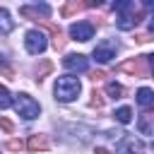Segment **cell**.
I'll use <instances>...</instances> for the list:
<instances>
[{
    "label": "cell",
    "instance_id": "obj_1",
    "mask_svg": "<svg viewBox=\"0 0 154 154\" xmlns=\"http://www.w3.org/2000/svg\"><path fill=\"white\" fill-rule=\"evenodd\" d=\"M79 89H82V84H79L77 77L63 75V77H58V82H55V87H53V94H55L58 101H72V99H77Z\"/></svg>",
    "mask_w": 154,
    "mask_h": 154
},
{
    "label": "cell",
    "instance_id": "obj_2",
    "mask_svg": "<svg viewBox=\"0 0 154 154\" xmlns=\"http://www.w3.org/2000/svg\"><path fill=\"white\" fill-rule=\"evenodd\" d=\"M14 111H17V116H22V118H26V120H34V118H38V113H41V106L29 96V94H17L14 96Z\"/></svg>",
    "mask_w": 154,
    "mask_h": 154
},
{
    "label": "cell",
    "instance_id": "obj_3",
    "mask_svg": "<svg viewBox=\"0 0 154 154\" xmlns=\"http://www.w3.org/2000/svg\"><path fill=\"white\" fill-rule=\"evenodd\" d=\"M24 46H26V51H29L31 55H38V53H43V51H46L48 41H46V36H43L38 29H31V31H26Z\"/></svg>",
    "mask_w": 154,
    "mask_h": 154
},
{
    "label": "cell",
    "instance_id": "obj_4",
    "mask_svg": "<svg viewBox=\"0 0 154 154\" xmlns=\"http://www.w3.org/2000/svg\"><path fill=\"white\" fill-rule=\"evenodd\" d=\"M116 51H118V46L111 41V38H103L101 43H96V48H94V60L96 63H108V60H113L116 58Z\"/></svg>",
    "mask_w": 154,
    "mask_h": 154
},
{
    "label": "cell",
    "instance_id": "obj_5",
    "mask_svg": "<svg viewBox=\"0 0 154 154\" xmlns=\"http://www.w3.org/2000/svg\"><path fill=\"white\" fill-rule=\"evenodd\" d=\"M70 36H72L75 41H89V38L94 36V26H91L89 22H75V24L70 26Z\"/></svg>",
    "mask_w": 154,
    "mask_h": 154
},
{
    "label": "cell",
    "instance_id": "obj_6",
    "mask_svg": "<svg viewBox=\"0 0 154 154\" xmlns=\"http://www.w3.org/2000/svg\"><path fill=\"white\" fill-rule=\"evenodd\" d=\"M118 154H142V142L135 140V137H123L116 147Z\"/></svg>",
    "mask_w": 154,
    "mask_h": 154
},
{
    "label": "cell",
    "instance_id": "obj_7",
    "mask_svg": "<svg viewBox=\"0 0 154 154\" xmlns=\"http://www.w3.org/2000/svg\"><path fill=\"white\" fill-rule=\"evenodd\" d=\"M63 65H65L67 70H72V72H84V70L89 67V60H87L82 53H77V55L72 53V55H67V58L63 60Z\"/></svg>",
    "mask_w": 154,
    "mask_h": 154
},
{
    "label": "cell",
    "instance_id": "obj_8",
    "mask_svg": "<svg viewBox=\"0 0 154 154\" xmlns=\"http://www.w3.org/2000/svg\"><path fill=\"white\" fill-rule=\"evenodd\" d=\"M19 14H22V17H38V14H41V17H48V14H51V7H48V5H34V7H31V5H24V7L19 10Z\"/></svg>",
    "mask_w": 154,
    "mask_h": 154
},
{
    "label": "cell",
    "instance_id": "obj_9",
    "mask_svg": "<svg viewBox=\"0 0 154 154\" xmlns=\"http://www.w3.org/2000/svg\"><path fill=\"white\" fill-rule=\"evenodd\" d=\"M137 103L142 106V108H152L154 106V91L149 89V87H142V89H137Z\"/></svg>",
    "mask_w": 154,
    "mask_h": 154
},
{
    "label": "cell",
    "instance_id": "obj_10",
    "mask_svg": "<svg viewBox=\"0 0 154 154\" xmlns=\"http://www.w3.org/2000/svg\"><path fill=\"white\" fill-rule=\"evenodd\" d=\"M116 24H118V29H135L140 24V17L137 14H120Z\"/></svg>",
    "mask_w": 154,
    "mask_h": 154
},
{
    "label": "cell",
    "instance_id": "obj_11",
    "mask_svg": "<svg viewBox=\"0 0 154 154\" xmlns=\"http://www.w3.org/2000/svg\"><path fill=\"white\" fill-rule=\"evenodd\" d=\"M142 60L144 58H135V60H128V63H123V70L125 72H130V75H144V67H142Z\"/></svg>",
    "mask_w": 154,
    "mask_h": 154
},
{
    "label": "cell",
    "instance_id": "obj_12",
    "mask_svg": "<svg viewBox=\"0 0 154 154\" xmlns=\"http://www.w3.org/2000/svg\"><path fill=\"white\" fill-rule=\"evenodd\" d=\"M14 29V22L10 19V12L5 7H0V34H10Z\"/></svg>",
    "mask_w": 154,
    "mask_h": 154
},
{
    "label": "cell",
    "instance_id": "obj_13",
    "mask_svg": "<svg viewBox=\"0 0 154 154\" xmlns=\"http://www.w3.org/2000/svg\"><path fill=\"white\" fill-rule=\"evenodd\" d=\"M26 147H29L31 152H38V149H48V142H46V137H41V135H31L29 142H26Z\"/></svg>",
    "mask_w": 154,
    "mask_h": 154
},
{
    "label": "cell",
    "instance_id": "obj_14",
    "mask_svg": "<svg viewBox=\"0 0 154 154\" xmlns=\"http://www.w3.org/2000/svg\"><path fill=\"white\" fill-rule=\"evenodd\" d=\"M113 118H116L118 123H123V125H125V123H130V120H132V111H130L128 106H120V108L113 113Z\"/></svg>",
    "mask_w": 154,
    "mask_h": 154
},
{
    "label": "cell",
    "instance_id": "obj_15",
    "mask_svg": "<svg viewBox=\"0 0 154 154\" xmlns=\"http://www.w3.org/2000/svg\"><path fill=\"white\" fill-rule=\"evenodd\" d=\"M106 94H108L111 99H120V96H123V87H120L118 82H108V84H106Z\"/></svg>",
    "mask_w": 154,
    "mask_h": 154
},
{
    "label": "cell",
    "instance_id": "obj_16",
    "mask_svg": "<svg viewBox=\"0 0 154 154\" xmlns=\"http://www.w3.org/2000/svg\"><path fill=\"white\" fill-rule=\"evenodd\" d=\"M7 106H12V94H10V89H7V87H2V84H0V111H2V108H7Z\"/></svg>",
    "mask_w": 154,
    "mask_h": 154
},
{
    "label": "cell",
    "instance_id": "obj_17",
    "mask_svg": "<svg viewBox=\"0 0 154 154\" xmlns=\"http://www.w3.org/2000/svg\"><path fill=\"white\" fill-rule=\"evenodd\" d=\"M113 10L116 12H128V10H135V2L132 0H118V2H113Z\"/></svg>",
    "mask_w": 154,
    "mask_h": 154
},
{
    "label": "cell",
    "instance_id": "obj_18",
    "mask_svg": "<svg viewBox=\"0 0 154 154\" xmlns=\"http://www.w3.org/2000/svg\"><path fill=\"white\" fill-rule=\"evenodd\" d=\"M140 130H142V135H152V123H149V116H140Z\"/></svg>",
    "mask_w": 154,
    "mask_h": 154
},
{
    "label": "cell",
    "instance_id": "obj_19",
    "mask_svg": "<svg viewBox=\"0 0 154 154\" xmlns=\"http://www.w3.org/2000/svg\"><path fill=\"white\" fill-rule=\"evenodd\" d=\"M79 7H82L79 2H67V5L63 7V14H70V12H75V10H79Z\"/></svg>",
    "mask_w": 154,
    "mask_h": 154
},
{
    "label": "cell",
    "instance_id": "obj_20",
    "mask_svg": "<svg viewBox=\"0 0 154 154\" xmlns=\"http://www.w3.org/2000/svg\"><path fill=\"white\" fill-rule=\"evenodd\" d=\"M91 106H94V108H101V106H103V99H101V94H96V91L91 94Z\"/></svg>",
    "mask_w": 154,
    "mask_h": 154
},
{
    "label": "cell",
    "instance_id": "obj_21",
    "mask_svg": "<svg viewBox=\"0 0 154 154\" xmlns=\"http://www.w3.org/2000/svg\"><path fill=\"white\" fill-rule=\"evenodd\" d=\"M0 128H2L5 132H12V130H14V128H12V123H10L7 118H0Z\"/></svg>",
    "mask_w": 154,
    "mask_h": 154
},
{
    "label": "cell",
    "instance_id": "obj_22",
    "mask_svg": "<svg viewBox=\"0 0 154 154\" xmlns=\"http://www.w3.org/2000/svg\"><path fill=\"white\" fill-rule=\"evenodd\" d=\"M0 72H2L5 77H12V75H14V72H12V67H10V65H5L2 60H0Z\"/></svg>",
    "mask_w": 154,
    "mask_h": 154
},
{
    "label": "cell",
    "instance_id": "obj_23",
    "mask_svg": "<svg viewBox=\"0 0 154 154\" xmlns=\"http://www.w3.org/2000/svg\"><path fill=\"white\" fill-rule=\"evenodd\" d=\"M48 70H51V63H48V60H46V63H43V65H41V70H38V79H41V77H43V75H46V72H48Z\"/></svg>",
    "mask_w": 154,
    "mask_h": 154
},
{
    "label": "cell",
    "instance_id": "obj_24",
    "mask_svg": "<svg viewBox=\"0 0 154 154\" xmlns=\"http://www.w3.org/2000/svg\"><path fill=\"white\" fill-rule=\"evenodd\" d=\"M7 147H10V149H14V152H17V149H22V147H24V144H22V142H19V140H12V142H10V144H7Z\"/></svg>",
    "mask_w": 154,
    "mask_h": 154
},
{
    "label": "cell",
    "instance_id": "obj_25",
    "mask_svg": "<svg viewBox=\"0 0 154 154\" xmlns=\"http://www.w3.org/2000/svg\"><path fill=\"white\" fill-rule=\"evenodd\" d=\"M144 7H147V10H152V12H154V0H144Z\"/></svg>",
    "mask_w": 154,
    "mask_h": 154
},
{
    "label": "cell",
    "instance_id": "obj_26",
    "mask_svg": "<svg viewBox=\"0 0 154 154\" xmlns=\"http://www.w3.org/2000/svg\"><path fill=\"white\" fill-rule=\"evenodd\" d=\"M94 154H108V149H103V147H96V152Z\"/></svg>",
    "mask_w": 154,
    "mask_h": 154
},
{
    "label": "cell",
    "instance_id": "obj_27",
    "mask_svg": "<svg viewBox=\"0 0 154 154\" xmlns=\"http://www.w3.org/2000/svg\"><path fill=\"white\" fill-rule=\"evenodd\" d=\"M147 60H149V67H152V72H154V55H147Z\"/></svg>",
    "mask_w": 154,
    "mask_h": 154
},
{
    "label": "cell",
    "instance_id": "obj_28",
    "mask_svg": "<svg viewBox=\"0 0 154 154\" xmlns=\"http://www.w3.org/2000/svg\"><path fill=\"white\" fill-rule=\"evenodd\" d=\"M149 31L154 34V17H152V22H149Z\"/></svg>",
    "mask_w": 154,
    "mask_h": 154
},
{
    "label": "cell",
    "instance_id": "obj_29",
    "mask_svg": "<svg viewBox=\"0 0 154 154\" xmlns=\"http://www.w3.org/2000/svg\"><path fill=\"white\" fill-rule=\"evenodd\" d=\"M152 149H154V144H152Z\"/></svg>",
    "mask_w": 154,
    "mask_h": 154
}]
</instances>
